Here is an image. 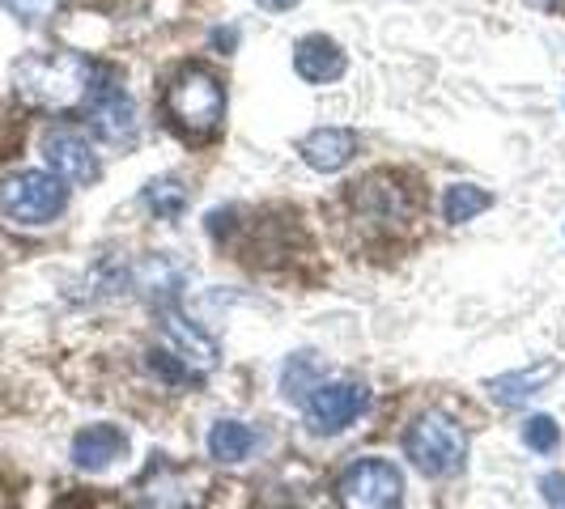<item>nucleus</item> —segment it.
I'll use <instances>...</instances> for the list:
<instances>
[{"mask_svg": "<svg viewBox=\"0 0 565 509\" xmlns=\"http://www.w3.org/2000/svg\"><path fill=\"white\" fill-rule=\"evenodd\" d=\"M13 89L39 111H73L94 89V64L77 52H34L13 64Z\"/></svg>", "mask_w": 565, "mask_h": 509, "instance_id": "f257e3e1", "label": "nucleus"}, {"mask_svg": "<svg viewBox=\"0 0 565 509\" xmlns=\"http://www.w3.org/2000/svg\"><path fill=\"white\" fill-rule=\"evenodd\" d=\"M404 451H408L417 472L443 480V476L463 472V463H468V437H463V429L447 412H422L413 421V429H408V437H404Z\"/></svg>", "mask_w": 565, "mask_h": 509, "instance_id": "f03ea898", "label": "nucleus"}, {"mask_svg": "<svg viewBox=\"0 0 565 509\" xmlns=\"http://www.w3.org/2000/svg\"><path fill=\"white\" fill-rule=\"evenodd\" d=\"M167 111L188 137H213L222 128V119H226V89L213 73L188 68V73H179L170 82Z\"/></svg>", "mask_w": 565, "mask_h": 509, "instance_id": "7ed1b4c3", "label": "nucleus"}, {"mask_svg": "<svg viewBox=\"0 0 565 509\" xmlns=\"http://www.w3.org/2000/svg\"><path fill=\"white\" fill-rule=\"evenodd\" d=\"M68 204V187L52 170H18L0 178V213L13 226H47Z\"/></svg>", "mask_w": 565, "mask_h": 509, "instance_id": "20e7f679", "label": "nucleus"}, {"mask_svg": "<svg viewBox=\"0 0 565 509\" xmlns=\"http://www.w3.org/2000/svg\"><path fill=\"white\" fill-rule=\"evenodd\" d=\"M340 509H404V476L387 458H358L337 480Z\"/></svg>", "mask_w": 565, "mask_h": 509, "instance_id": "39448f33", "label": "nucleus"}, {"mask_svg": "<svg viewBox=\"0 0 565 509\" xmlns=\"http://www.w3.org/2000/svg\"><path fill=\"white\" fill-rule=\"evenodd\" d=\"M85 119L89 132L107 144H132L137 141V102L128 98V89L103 82L89 89L85 98Z\"/></svg>", "mask_w": 565, "mask_h": 509, "instance_id": "423d86ee", "label": "nucleus"}, {"mask_svg": "<svg viewBox=\"0 0 565 509\" xmlns=\"http://www.w3.org/2000/svg\"><path fill=\"white\" fill-rule=\"evenodd\" d=\"M366 403L370 396L362 382H323V387H315L302 408H307V424L315 433H340L366 412Z\"/></svg>", "mask_w": 565, "mask_h": 509, "instance_id": "0eeeda50", "label": "nucleus"}, {"mask_svg": "<svg viewBox=\"0 0 565 509\" xmlns=\"http://www.w3.org/2000/svg\"><path fill=\"white\" fill-rule=\"evenodd\" d=\"M158 323H162V336H167L170 353L192 369V373H209L217 366V339L209 332H200L196 323L174 306H158Z\"/></svg>", "mask_w": 565, "mask_h": 509, "instance_id": "6e6552de", "label": "nucleus"}, {"mask_svg": "<svg viewBox=\"0 0 565 509\" xmlns=\"http://www.w3.org/2000/svg\"><path fill=\"white\" fill-rule=\"evenodd\" d=\"M43 158L56 178L64 183H94L98 178V158L77 128H52L43 137Z\"/></svg>", "mask_w": 565, "mask_h": 509, "instance_id": "1a4fd4ad", "label": "nucleus"}, {"mask_svg": "<svg viewBox=\"0 0 565 509\" xmlns=\"http://www.w3.org/2000/svg\"><path fill=\"white\" fill-rule=\"evenodd\" d=\"M298 153L311 170L332 174V170H344L358 158V132H349V128H315L298 141Z\"/></svg>", "mask_w": 565, "mask_h": 509, "instance_id": "9d476101", "label": "nucleus"}, {"mask_svg": "<svg viewBox=\"0 0 565 509\" xmlns=\"http://www.w3.org/2000/svg\"><path fill=\"white\" fill-rule=\"evenodd\" d=\"M294 68H298L302 82L328 85V82H337V77H344L349 59H344L337 39H328V34H307V39L294 47Z\"/></svg>", "mask_w": 565, "mask_h": 509, "instance_id": "9b49d317", "label": "nucleus"}, {"mask_svg": "<svg viewBox=\"0 0 565 509\" xmlns=\"http://www.w3.org/2000/svg\"><path fill=\"white\" fill-rule=\"evenodd\" d=\"M124 451H128V437L119 424H85L73 437V463L82 472H107L115 458H124Z\"/></svg>", "mask_w": 565, "mask_h": 509, "instance_id": "f8f14e48", "label": "nucleus"}, {"mask_svg": "<svg viewBox=\"0 0 565 509\" xmlns=\"http://www.w3.org/2000/svg\"><path fill=\"white\" fill-rule=\"evenodd\" d=\"M137 509H200V492H192V476L167 467L141 484Z\"/></svg>", "mask_w": 565, "mask_h": 509, "instance_id": "ddd939ff", "label": "nucleus"}, {"mask_svg": "<svg viewBox=\"0 0 565 509\" xmlns=\"http://www.w3.org/2000/svg\"><path fill=\"white\" fill-rule=\"evenodd\" d=\"M553 373H557V361H544L536 369H514V373H502V378L489 382V396L498 399L502 408H519V403H527L532 396H540V387Z\"/></svg>", "mask_w": 565, "mask_h": 509, "instance_id": "4468645a", "label": "nucleus"}, {"mask_svg": "<svg viewBox=\"0 0 565 509\" xmlns=\"http://www.w3.org/2000/svg\"><path fill=\"white\" fill-rule=\"evenodd\" d=\"M255 451V429L243 421H217L209 433V454L217 463H243Z\"/></svg>", "mask_w": 565, "mask_h": 509, "instance_id": "2eb2a0df", "label": "nucleus"}, {"mask_svg": "<svg viewBox=\"0 0 565 509\" xmlns=\"http://www.w3.org/2000/svg\"><path fill=\"white\" fill-rule=\"evenodd\" d=\"M141 204L153 217L174 221V217H183V208H188V187H183L179 178H170V174L167 178H153V183H145Z\"/></svg>", "mask_w": 565, "mask_h": 509, "instance_id": "dca6fc26", "label": "nucleus"}, {"mask_svg": "<svg viewBox=\"0 0 565 509\" xmlns=\"http://www.w3.org/2000/svg\"><path fill=\"white\" fill-rule=\"evenodd\" d=\"M315 387H323V366H319V357H315V353H298V357H289V361H285V373H281L285 396L307 403Z\"/></svg>", "mask_w": 565, "mask_h": 509, "instance_id": "f3484780", "label": "nucleus"}, {"mask_svg": "<svg viewBox=\"0 0 565 509\" xmlns=\"http://www.w3.org/2000/svg\"><path fill=\"white\" fill-rule=\"evenodd\" d=\"M489 208H493V196L484 187H472V183H455V187H447V196H443V213H447V221H455V226L481 217Z\"/></svg>", "mask_w": 565, "mask_h": 509, "instance_id": "a211bd4d", "label": "nucleus"}, {"mask_svg": "<svg viewBox=\"0 0 565 509\" xmlns=\"http://www.w3.org/2000/svg\"><path fill=\"white\" fill-rule=\"evenodd\" d=\"M523 446L536 454H553L562 446V429L553 416H532V421H523Z\"/></svg>", "mask_w": 565, "mask_h": 509, "instance_id": "6ab92c4d", "label": "nucleus"}, {"mask_svg": "<svg viewBox=\"0 0 565 509\" xmlns=\"http://www.w3.org/2000/svg\"><path fill=\"white\" fill-rule=\"evenodd\" d=\"M149 369H153V373H162V378L174 382V387H183V382L192 378V369L183 366L174 353H162V348H153V353H149Z\"/></svg>", "mask_w": 565, "mask_h": 509, "instance_id": "aec40b11", "label": "nucleus"}, {"mask_svg": "<svg viewBox=\"0 0 565 509\" xmlns=\"http://www.w3.org/2000/svg\"><path fill=\"white\" fill-rule=\"evenodd\" d=\"M0 4H4V9H9V13L18 18V22H26V26H34L39 18H47V13L56 9L60 0H0Z\"/></svg>", "mask_w": 565, "mask_h": 509, "instance_id": "412c9836", "label": "nucleus"}, {"mask_svg": "<svg viewBox=\"0 0 565 509\" xmlns=\"http://www.w3.org/2000/svg\"><path fill=\"white\" fill-rule=\"evenodd\" d=\"M540 492H544V501H548V506H562L565 501V476L562 472H548V476L540 480Z\"/></svg>", "mask_w": 565, "mask_h": 509, "instance_id": "4be33fe9", "label": "nucleus"}, {"mask_svg": "<svg viewBox=\"0 0 565 509\" xmlns=\"http://www.w3.org/2000/svg\"><path fill=\"white\" fill-rule=\"evenodd\" d=\"M255 4H259V9H268V13H289L298 0H255Z\"/></svg>", "mask_w": 565, "mask_h": 509, "instance_id": "5701e85b", "label": "nucleus"}, {"mask_svg": "<svg viewBox=\"0 0 565 509\" xmlns=\"http://www.w3.org/2000/svg\"><path fill=\"white\" fill-rule=\"evenodd\" d=\"M213 43L217 47H234L238 43V30H213Z\"/></svg>", "mask_w": 565, "mask_h": 509, "instance_id": "b1692460", "label": "nucleus"}]
</instances>
